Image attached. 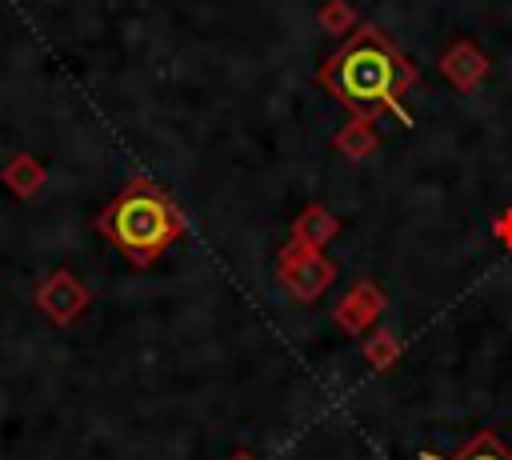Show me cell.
Instances as JSON below:
<instances>
[{
	"label": "cell",
	"instance_id": "52a82bcc",
	"mask_svg": "<svg viewBox=\"0 0 512 460\" xmlns=\"http://www.w3.org/2000/svg\"><path fill=\"white\" fill-rule=\"evenodd\" d=\"M232 460H256V456H252V452H236Z\"/></svg>",
	"mask_w": 512,
	"mask_h": 460
},
{
	"label": "cell",
	"instance_id": "3957f363",
	"mask_svg": "<svg viewBox=\"0 0 512 460\" xmlns=\"http://www.w3.org/2000/svg\"><path fill=\"white\" fill-rule=\"evenodd\" d=\"M84 304H88V292H84L68 272L52 276V280L40 288V308H44L52 320H72Z\"/></svg>",
	"mask_w": 512,
	"mask_h": 460
},
{
	"label": "cell",
	"instance_id": "277c9868",
	"mask_svg": "<svg viewBox=\"0 0 512 460\" xmlns=\"http://www.w3.org/2000/svg\"><path fill=\"white\" fill-rule=\"evenodd\" d=\"M420 460H512V452L500 444V436L496 432H480V436H472L456 456H436V452H424Z\"/></svg>",
	"mask_w": 512,
	"mask_h": 460
},
{
	"label": "cell",
	"instance_id": "5b68a950",
	"mask_svg": "<svg viewBox=\"0 0 512 460\" xmlns=\"http://www.w3.org/2000/svg\"><path fill=\"white\" fill-rule=\"evenodd\" d=\"M40 168H36V160H28V156H20V160H12L8 164V172H4V180L16 188V192H32L36 184H40Z\"/></svg>",
	"mask_w": 512,
	"mask_h": 460
},
{
	"label": "cell",
	"instance_id": "7a4b0ae2",
	"mask_svg": "<svg viewBox=\"0 0 512 460\" xmlns=\"http://www.w3.org/2000/svg\"><path fill=\"white\" fill-rule=\"evenodd\" d=\"M100 232L132 260V264H152L180 232L184 220L176 204L148 180H132L100 216Z\"/></svg>",
	"mask_w": 512,
	"mask_h": 460
},
{
	"label": "cell",
	"instance_id": "8992f818",
	"mask_svg": "<svg viewBox=\"0 0 512 460\" xmlns=\"http://www.w3.org/2000/svg\"><path fill=\"white\" fill-rule=\"evenodd\" d=\"M340 148H348V152H364V148H372V136H368V120H352L344 132H340Z\"/></svg>",
	"mask_w": 512,
	"mask_h": 460
},
{
	"label": "cell",
	"instance_id": "6da1fadb",
	"mask_svg": "<svg viewBox=\"0 0 512 460\" xmlns=\"http://www.w3.org/2000/svg\"><path fill=\"white\" fill-rule=\"evenodd\" d=\"M320 84L360 120L392 112L396 120L412 124V116L404 112V92L416 84V68L376 28H360L320 68Z\"/></svg>",
	"mask_w": 512,
	"mask_h": 460
}]
</instances>
